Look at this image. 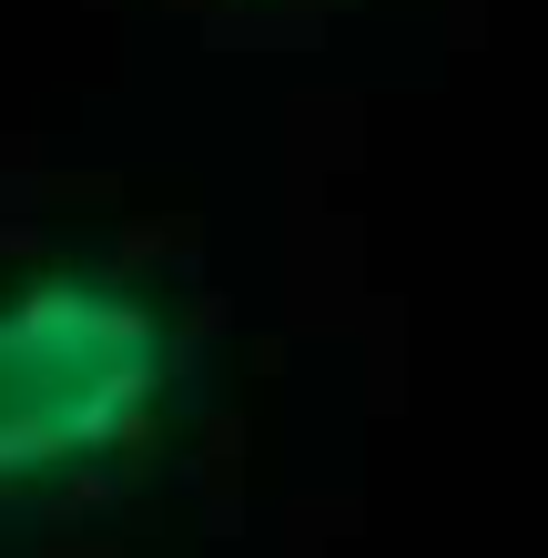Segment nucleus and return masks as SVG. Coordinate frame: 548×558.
I'll list each match as a JSON object with an SVG mask.
<instances>
[{"instance_id":"obj_1","label":"nucleus","mask_w":548,"mask_h":558,"mask_svg":"<svg viewBox=\"0 0 548 558\" xmlns=\"http://www.w3.org/2000/svg\"><path fill=\"white\" fill-rule=\"evenodd\" d=\"M183 397V325L112 265L0 284V508L92 498L133 477Z\"/></svg>"}]
</instances>
